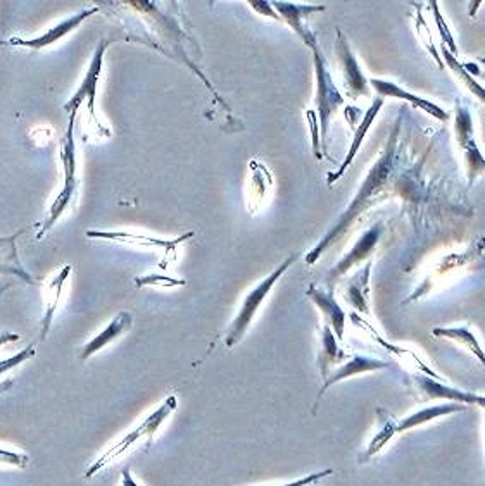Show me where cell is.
<instances>
[{
  "label": "cell",
  "mask_w": 485,
  "mask_h": 486,
  "mask_svg": "<svg viewBox=\"0 0 485 486\" xmlns=\"http://www.w3.org/2000/svg\"><path fill=\"white\" fill-rule=\"evenodd\" d=\"M430 9L434 11L435 25H437V28H439V35H441L443 42H444V47L450 50L452 56H458L456 42H454V38H452V34H450V28H448V25H446V21H444V18H443V14H441V9H439V5H437L435 0L430 2Z\"/></svg>",
  "instance_id": "83f0119b"
},
{
  "label": "cell",
  "mask_w": 485,
  "mask_h": 486,
  "mask_svg": "<svg viewBox=\"0 0 485 486\" xmlns=\"http://www.w3.org/2000/svg\"><path fill=\"white\" fill-rule=\"evenodd\" d=\"M416 30H418V35L421 38V42H423V43H425V47L428 49V52H430V54L434 56V59L437 61L439 68H444V63L441 61V56H439L437 49L434 47V42H432V36H430V30H428V27H427V23H425V19H423L421 16H418V25H416Z\"/></svg>",
  "instance_id": "1f68e13d"
},
{
  "label": "cell",
  "mask_w": 485,
  "mask_h": 486,
  "mask_svg": "<svg viewBox=\"0 0 485 486\" xmlns=\"http://www.w3.org/2000/svg\"><path fill=\"white\" fill-rule=\"evenodd\" d=\"M134 326V315L127 311L116 314L112 317V321L105 326L101 333H97L80 353L81 361H89L90 357H94L97 352H101L103 348L107 347L111 342L118 340L121 335H125L127 331H130V328Z\"/></svg>",
  "instance_id": "5bb4252c"
},
{
  "label": "cell",
  "mask_w": 485,
  "mask_h": 486,
  "mask_svg": "<svg viewBox=\"0 0 485 486\" xmlns=\"http://www.w3.org/2000/svg\"><path fill=\"white\" fill-rule=\"evenodd\" d=\"M178 407V400L176 397L172 395L168 397L152 414L145 417L135 429H132L128 435H125L121 440H118L116 444H112L107 451L87 469L85 478L90 480L94 478L97 473H101L105 466L112 460H116L118 457H121L125 452L130 451L132 447H135L139 442H145V445H150L152 438L156 437V433L159 431V428L163 426V422L168 417L173 414L174 409Z\"/></svg>",
  "instance_id": "7a4b0ae2"
},
{
  "label": "cell",
  "mask_w": 485,
  "mask_h": 486,
  "mask_svg": "<svg viewBox=\"0 0 485 486\" xmlns=\"http://www.w3.org/2000/svg\"><path fill=\"white\" fill-rule=\"evenodd\" d=\"M463 148L466 150L468 154V168H470V183L484 171V157L481 156L477 145H475V140H470L468 143L463 145Z\"/></svg>",
  "instance_id": "f1b7e54d"
},
{
  "label": "cell",
  "mask_w": 485,
  "mask_h": 486,
  "mask_svg": "<svg viewBox=\"0 0 485 486\" xmlns=\"http://www.w3.org/2000/svg\"><path fill=\"white\" fill-rule=\"evenodd\" d=\"M370 85L381 94V97H383V99H385V97L401 99V101H406V103L415 105L418 109L425 110L427 114L434 116V118L439 119V121H448V119H450V114H448L443 107H439V105L434 104V103H430V101H425V99L418 97L415 94L406 92L403 87H399V85H396V83H392V81L381 80V78H372V80H370Z\"/></svg>",
  "instance_id": "9a60e30c"
},
{
  "label": "cell",
  "mask_w": 485,
  "mask_h": 486,
  "mask_svg": "<svg viewBox=\"0 0 485 486\" xmlns=\"http://www.w3.org/2000/svg\"><path fill=\"white\" fill-rule=\"evenodd\" d=\"M413 380H415L418 390L430 400H450L454 404H463V406L473 404L479 407L485 406V399L482 395L454 388V386L446 384L443 380H435L427 375H415Z\"/></svg>",
  "instance_id": "9c48e42d"
},
{
  "label": "cell",
  "mask_w": 485,
  "mask_h": 486,
  "mask_svg": "<svg viewBox=\"0 0 485 486\" xmlns=\"http://www.w3.org/2000/svg\"><path fill=\"white\" fill-rule=\"evenodd\" d=\"M461 411H466V406L463 404H441V406H432V407H427V409H421L415 414H410V416L397 421V433H403V431H410L413 428H418L425 422H430L437 417H446L450 414H456V413H461Z\"/></svg>",
  "instance_id": "44dd1931"
},
{
  "label": "cell",
  "mask_w": 485,
  "mask_h": 486,
  "mask_svg": "<svg viewBox=\"0 0 485 486\" xmlns=\"http://www.w3.org/2000/svg\"><path fill=\"white\" fill-rule=\"evenodd\" d=\"M472 133H473L472 116H470V112H468V109L465 105H459L458 112H456V135H458L461 147L465 143H468L470 140H473Z\"/></svg>",
  "instance_id": "4316f807"
},
{
  "label": "cell",
  "mask_w": 485,
  "mask_h": 486,
  "mask_svg": "<svg viewBox=\"0 0 485 486\" xmlns=\"http://www.w3.org/2000/svg\"><path fill=\"white\" fill-rule=\"evenodd\" d=\"M389 368V362L381 361V359H373V357H366V355H354L352 359H349L347 362H344L343 366H339L335 371H330L328 376L325 378V383L318 393V399H316V406L318 402L321 400V397L325 395V391L332 386V384H337L343 380H347L350 376H356V375H361V373H370V371H379V369H385Z\"/></svg>",
  "instance_id": "4fadbf2b"
},
{
  "label": "cell",
  "mask_w": 485,
  "mask_h": 486,
  "mask_svg": "<svg viewBox=\"0 0 485 486\" xmlns=\"http://www.w3.org/2000/svg\"><path fill=\"white\" fill-rule=\"evenodd\" d=\"M344 359H346V353L343 348L339 347V340L335 338L332 328L328 324H325L321 330V352L318 357L321 378L325 380L328 376V373L334 369V366L344 362Z\"/></svg>",
  "instance_id": "ffe728a7"
},
{
  "label": "cell",
  "mask_w": 485,
  "mask_h": 486,
  "mask_svg": "<svg viewBox=\"0 0 485 486\" xmlns=\"http://www.w3.org/2000/svg\"><path fill=\"white\" fill-rule=\"evenodd\" d=\"M107 45H109V40H101L99 45L96 47L94 56H92V61H90V65H89V70H87V74H85L81 85L78 87V90L74 92V95L71 97L70 101L65 104V110H66L68 114L78 112L80 105L83 104V101H87L89 114H90L92 118H96L97 87H99L101 72H103V66H104V54L105 50H107Z\"/></svg>",
  "instance_id": "8992f818"
},
{
  "label": "cell",
  "mask_w": 485,
  "mask_h": 486,
  "mask_svg": "<svg viewBox=\"0 0 485 486\" xmlns=\"http://www.w3.org/2000/svg\"><path fill=\"white\" fill-rule=\"evenodd\" d=\"M350 319L358 324V326H361V328H365L370 335H372V338H375L379 344H381V347L387 348L392 355H396L397 359H401V362H408L413 369H416V371H420L421 375H427V376H430V378H435V380H441V376L434 371V369H430L418 355H416L415 352H412V350H406V348H401V347H396V346H392V344H389V342H385L383 338H381V335L368 324V323H365L358 314H352L350 315Z\"/></svg>",
  "instance_id": "e0dca14e"
},
{
  "label": "cell",
  "mask_w": 485,
  "mask_h": 486,
  "mask_svg": "<svg viewBox=\"0 0 485 486\" xmlns=\"http://www.w3.org/2000/svg\"><path fill=\"white\" fill-rule=\"evenodd\" d=\"M249 4H250V7H252V9H256V11L259 12V14H263V16H266V18H272V19H277V21H281V19H280V16H278L277 11L273 9L272 2H259V0H250Z\"/></svg>",
  "instance_id": "d590c367"
},
{
  "label": "cell",
  "mask_w": 485,
  "mask_h": 486,
  "mask_svg": "<svg viewBox=\"0 0 485 486\" xmlns=\"http://www.w3.org/2000/svg\"><path fill=\"white\" fill-rule=\"evenodd\" d=\"M443 56H444V59H446V65L450 66V70L465 83V87L470 90V92H473L481 101H485V92L484 88L473 80V76L468 72V71L465 70V66L463 65H459L458 63V59H456V56H452L450 54V50L443 45Z\"/></svg>",
  "instance_id": "484cf974"
},
{
  "label": "cell",
  "mask_w": 485,
  "mask_h": 486,
  "mask_svg": "<svg viewBox=\"0 0 485 486\" xmlns=\"http://www.w3.org/2000/svg\"><path fill=\"white\" fill-rule=\"evenodd\" d=\"M0 45H5V43H4V42H0Z\"/></svg>",
  "instance_id": "ab89813d"
},
{
  "label": "cell",
  "mask_w": 485,
  "mask_h": 486,
  "mask_svg": "<svg viewBox=\"0 0 485 486\" xmlns=\"http://www.w3.org/2000/svg\"><path fill=\"white\" fill-rule=\"evenodd\" d=\"M370 273H372V261L366 262L363 271H359L350 279L347 286L346 300L359 313L368 314V286H370Z\"/></svg>",
  "instance_id": "7402d4cb"
},
{
  "label": "cell",
  "mask_w": 485,
  "mask_h": 486,
  "mask_svg": "<svg viewBox=\"0 0 485 486\" xmlns=\"http://www.w3.org/2000/svg\"><path fill=\"white\" fill-rule=\"evenodd\" d=\"M12 386H14V380H4V382H0V395L5 393V391H9Z\"/></svg>",
  "instance_id": "f35d334b"
},
{
  "label": "cell",
  "mask_w": 485,
  "mask_h": 486,
  "mask_svg": "<svg viewBox=\"0 0 485 486\" xmlns=\"http://www.w3.org/2000/svg\"><path fill=\"white\" fill-rule=\"evenodd\" d=\"M312 61H314V72H316V107H318L316 118H319V128H321L319 141H321L323 152H327V137H328L330 121L335 116L337 109L344 104V97L334 83V78L330 74L328 65L319 47L312 50Z\"/></svg>",
  "instance_id": "277c9868"
},
{
  "label": "cell",
  "mask_w": 485,
  "mask_h": 486,
  "mask_svg": "<svg viewBox=\"0 0 485 486\" xmlns=\"http://www.w3.org/2000/svg\"><path fill=\"white\" fill-rule=\"evenodd\" d=\"M377 416H379V431L373 437V440L370 442L368 449L363 455V460H368L372 455L379 453V452L392 440V437L397 433V421L392 414H389L385 409H377Z\"/></svg>",
  "instance_id": "cb8c5ba5"
},
{
  "label": "cell",
  "mask_w": 485,
  "mask_h": 486,
  "mask_svg": "<svg viewBox=\"0 0 485 486\" xmlns=\"http://www.w3.org/2000/svg\"><path fill=\"white\" fill-rule=\"evenodd\" d=\"M306 295H308V299H312V304L323 313L327 324L332 328L335 338L341 342L344 338V331H346V313L337 304L334 293L323 292L316 285H310V288L306 290Z\"/></svg>",
  "instance_id": "7c38bea8"
},
{
  "label": "cell",
  "mask_w": 485,
  "mask_h": 486,
  "mask_svg": "<svg viewBox=\"0 0 485 486\" xmlns=\"http://www.w3.org/2000/svg\"><path fill=\"white\" fill-rule=\"evenodd\" d=\"M87 237L114 240V242L132 243V245H139V247L142 245V247H149V248H166V250L173 252L174 247L178 243L185 242L189 237H194V233H187V235L176 239L173 242L159 240V239H149V237H139V235L127 233V232H96V230H89Z\"/></svg>",
  "instance_id": "d6986e66"
},
{
  "label": "cell",
  "mask_w": 485,
  "mask_h": 486,
  "mask_svg": "<svg viewBox=\"0 0 485 486\" xmlns=\"http://www.w3.org/2000/svg\"><path fill=\"white\" fill-rule=\"evenodd\" d=\"M30 457L25 452L7 451L0 449V466H12V467H27Z\"/></svg>",
  "instance_id": "4dcf8cb0"
},
{
  "label": "cell",
  "mask_w": 485,
  "mask_h": 486,
  "mask_svg": "<svg viewBox=\"0 0 485 486\" xmlns=\"http://www.w3.org/2000/svg\"><path fill=\"white\" fill-rule=\"evenodd\" d=\"M76 114H70V126L66 132V137L63 140V152H61V159H63V168H65V185L63 190L59 192V195L56 197L54 204L49 209V217L43 223L42 230L38 232L36 239H42L47 232H50L56 224V221L66 212V209L70 208L73 202V197L76 194L78 188V178H76V145H74V121H76Z\"/></svg>",
  "instance_id": "5b68a950"
},
{
  "label": "cell",
  "mask_w": 485,
  "mask_h": 486,
  "mask_svg": "<svg viewBox=\"0 0 485 486\" xmlns=\"http://www.w3.org/2000/svg\"><path fill=\"white\" fill-rule=\"evenodd\" d=\"M335 54L337 59L341 63L343 74H344V83L350 92V95L356 99L359 95H370V87H368V80L363 74V71L359 68V63L354 56V52L349 47L344 32L337 30V42H335Z\"/></svg>",
  "instance_id": "30bf717a"
},
{
  "label": "cell",
  "mask_w": 485,
  "mask_h": 486,
  "mask_svg": "<svg viewBox=\"0 0 485 486\" xmlns=\"http://www.w3.org/2000/svg\"><path fill=\"white\" fill-rule=\"evenodd\" d=\"M35 347H34V346H30V347L23 348L21 352L14 353V355H12V357H9V359L0 361V376H2V375H5V373H9L11 369H14V368L21 366V364H23V362H27L28 359H32V357L35 355Z\"/></svg>",
  "instance_id": "f546056e"
},
{
  "label": "cell",
  "mask_w": 485,
  "mask_h": 486,
  "mask_svg": "<svg viewBox=\"0 0 485 486\" xmlns=\"http://www.w3.org/2000/svg\"><path fill=\"white\" fill-rule=\"evenodd\" d=\"M71 266H65L54 278L49 281L45 293H43V302H45V315L42 321V340L47 338V333L52 326V319L56 315V309L59 306L61 300V293H63V286L66 283V279L70 278Z\"/></svg>",
  "instance_id": "ac0fdd59"
},
{
  "label": "cell",
  "mask_w": 485,
  "mask_h": 486,
  "mask_svg": "<svg viewBox=\"0 0 485 486\" xmlns=\"http://www.w3.org/2000/svg\"><path fill=\"white\" fill-rule=\"evenodd\" d=\"M273 9L277 11L281 21H285L299 38L312 49H318V40L306 25V21L316 12H323L325 5H297V4H287V2H272Z\"/></svg>",
  "instance_id": "52a82bcc"
},
{
  "label": "cell",
  "mask_w": 485,
  "mask_h": 486,
  "mask_svg": "<svg viewBox=\"0 0 485 486\" xmlns=\"http://www.w3.org/2000/svg\"><path fill=\"white\" fill-rule=\"evenodd\" d=\"M21 337L16 335V333H0V347L5 346V344H11V342H18Z\"/></svg>",
  "instance_id": "74e56055"
},
{
  "label": "cell",
  "mask_w": 485,
  "mask_h": 486,
  "mask_svg": "<svg viewBox=\"0 0 485 486\" xmlns=\"http://www.w3.org/2000/svg\"><path fill=\"white\" fill-rule=\"evenodd\" d=\"M99 12V7H90V9H85V11H80L78 14L70 16L66 19H63L59 25L49 28L47 32H43L42 35L35 36V38H11L7 43L11 45H18V47H25V49H34V50H42L45 47H50L54 45L56 42H59L61 38H65L66 35H70L71 32H74L83 21H87L90 16L97 14Z\"/></svg>",
  "instance_id": "ba28073f"
},
{
  "label": "cell",
  "mask_w": 485,
  "mask_h": 486,
  "mask_svg": "<svg viewBox=\"0 0 485 486\" xmlns=\"http://www.w3.org/2000/svg\"><path fill=\"white\" fill-rule=\"evenodd\" d=\"M399 133V121L394 126L392 137L389 140L381 159L377 161V164L370 170L368 176L365 178L358 195L354 197V201L349 204L346 212L341 216V219L337 221V224L321 239V242L318 243L312 252L306 255V262L308 266H312L314 262H318V259L327 252V248L335 242H339V239L344 235L347 228L350 226V223L365 210L372 206V197H375L379 194L381 186L387 183L389 176L394 171V150H396V140Z\"/></svg>",
  "instance_id": "6da1fadb"
},
{
  "label": "cell",
  "mask_w": 485,
  "mask_h": 486,
  "mask_svg": "<svg viewBox=\"0 0 485 486\" xmlns=\"http://www.w3.org/2000/svg\"><path fill=\"white\" fill-rule=\"evenodd\" d=\"M121 486H140L139 483L134 480L132 469H130V467H125V469L121 471Z\"/></svg>",
  "instance_id": "8d00e7d4"
},
{
  "label": "cell",
  "mask_w": 485,
  "mask_h": 486,
  "mask_svg": "<svg viewBox=\"0 0 485 486\" xmlns=\"http://www.w3.org/2000/svg\"><path fill=\"white\" fill-rule=\"evenodd\" d=\"M432 335L435 338H448V340H454V342H459L465 348H468L472 353L477 355V359L481 362H485V353L477 337L470 331L468 326H458V328H434Z\"/></svg>",
  "instance_id": "d4e9b609"
},
{
  "label": "cell",
  "mask_w": 485,
  "mask_h": 486,
  "mask_svg": "<svg viewBox=\"0 0 485 486\" xmlns=\"http://www.w3.org/2000/svg\"><path fill=\"white\" fill-rule=\"evenodd\" d=\"M308 119H310V126H312V154L319 161V159H323V152H321V141H319V135H318V118L312 110L308 112Z\"/></svg>",
  "instance_id": "e575fe53"
},
{
  "label": "cell",
  "mask_w": 485,
  "mask_h": 486,
  "mask_svg": "<svg viewBox=\"0 0 485 486\" xmlns=\"http://www.w3.org/2000/svg\"><path fill=\"white\" fill-rule=\"evenodd\" d=\"M381 105H383V97H377V99L373 101V105H372V107L366 110V114L363 116L361 123L356 126V133H354V139H352V143H350V148H349V152H347L344 163L341 164V168H339L335 173H330L327 176V181H328L330 186H332L343 174L346 173L347 168L352 164L356 154L359 152V147L363 145V140H365L366 133H368V130L372 128L373 121H375L377 116H379V110H381Z\"/></svg>",
  "instance_id": "2e32d148"
},
{
  "label": "cell",
  "mask_w": 485,
  "mask_h": 486,
  "mask_svg": "<svg viewBox=\"0 0 485 486\" xmlns=\"http://www.w3.org/2000/svg\"><path fill=\"white\" fill-rule=\"evenodd\" d=\"M296 259H297V255L287 257L268 278L263 279L256 288H252V290L247 293V297L243 299L241 311L235 315V319L232 321V324H230V328H228V331H227V337H225L227 347H235V346L242 340L243 335L247 333V330H249V326H250V323H252V319H254V315L259 311L261 304H263L265 299L270 295V292H272L273 286L277 285L278 279L281 278L283 273L296 262Z\"/></svg>",
  "instance_id": "3957f363"
},
{
  "label": "cell",
  "mask_w": 485,
  "mask_h": 486,
  "mask_svg": "<svg viewBox=\"0 0 485 486\" xmlns=\"http://www.w3.org/2000/svg\"><path fill=\"white\" fill-rule=\"evenodd\" d=\"M137 286H180V285H185L187 281L185 279H173L168 278V277H158V275H152V277H142V278L135 279Z\"/></svg>",
  "instance_id": "d6a6232c"
},
{
  "label": "cell",
  "mask_w": 485,
  "mask_h": 486,
  "mask_svg": "<svg viewBox=\"0 0 485 486\" xmlns=\"http://www.w3.org/2000/svg\"><path fill=\"white\" fill-rule=\"evenodd\" d=\"M0 275H9L14 278H21L27 283H35L32 277L23 270L18 250H16V237L0 239Z\"/></svg>",
  "instance_id": "603a6c76"
},
{
  "label": "cell",
  "mask_w": 485,
  "mask_h": 486,
  "mask_svg": "<svg viewBox=\"0 0 485 486\" xmlns=\"http://www.w3.org/2000/svg\"><path fill=\"white\" fill-rule=\"evenodd\" d=\"M381 230H383L381 223H377V224H373L370 230H366V232L363 233V237H361L358 242L354 243V247L349 250V254L344 255V257L335 264V268L328 273V283H330L332 286H334V283L337 281V278L344 277L352 266H358L359 262H363L365 259H368V257L373 254L377 243L381 240Z\"/></svg>",
  "instance_id": "8fae6325"
},
{
  "label": "cell",
  "mask_w": 485,
  "mask_h": 486,
  "mask_svg": "<svg viewBox=\"0 0 485 486\" xmlns=\"http://www.w3.org/2000/svg\"><path fill=\"white\" fill-rule=\"evenodd\" d=\"M334 475V469H325V471H319V473H312L304 478H299L296 482H290V483H283V485H275V486H312L314 483H318L319 480L323 478H328Z\"/></svg>",
  "instance_id": "836d02e7"
}]
</instances>
